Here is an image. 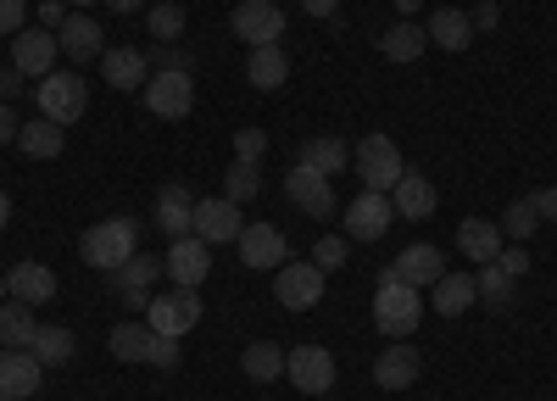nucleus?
<instances>
[{
	"label": "nucleus",
	"instance_id": "11",
	"mask_svg": "<svg viewBox=\"0 0 557 401\" xmlns=\"http://www.w3.org/2000/svg\"><path fill=\"white\" fill-rule=\"evenodd\" d=\"M228 23H235V39H246L251 51H257V45H278V34H285V12H278V0H240Z\"/></svg>",
	"mask_w": 557,
	"mask_h": 401
},
{
	"label": "nucleus",
	"instance_id": "17",
	"mask_svg": "<svg viewBox=\"0 0 557 401\" xmlns=\"http://www.w3.org/2000/svg\"><path fill=\"white\" fill-rule=\"evenodd\" d=\"M240 262L246 267H285V251H290V240L273 229V223H246L240 229Z\"/></svg>",
	"mask_w": 557,
	"mask_h": 401
},
{
	"label": "nucleus",
	"instance_id": "45",
	"mask_svg": "<svg viewBox=\"0 0 557 401\" xmlns=\"http://www.w3.org/2000/svg\"><path fill=\"white\" fill-rule=\"evenodd\" d=\"M469 23H474V34L480 28H502V7H496V0H480V7L469 12Z\"/></svg>",
	"mask_w": 557,
	"mask_h": 401
},
{
	"label": "nucleus",
	"instance_id": "55",
	"mask_svg": "<svg viewBox=\"0 0 557 401\" xmlns=\"http://www.w3.org/2000/svg\"><path fill=\"white\" fill-rule=\"evenodd\" d=\"M67 7H96V0H67Z\"/></svg>",
	"mask_w": 557,
	"mask_h": 401
},
{
	"label": "nucleus",
	"instance_id": "54",
	"mask_svg": "<svg viewBox=\"0 0 557 401\" xmlns=\"http://www.w3.org/2000/svg\"><path fill=\"white\" fill-rule=\"evenodd\" d=\"M112 12H139V0H107Z\"/></svg>",
	"mask_w": 557,
	"mask_h": 401
},
{
	"label": "nucleus",
	"instance_id": "33",
	"mask_svg": "<svg viewBox=\"0 0 557 401\" xmlns=\"http://www.w3.org/2000/svg\"><path fill=\"white\" fill-rule=\"evenodd\" d=\"M301 162L335 178L341 167H351V146H346V140H335V134H323V140H307V146H301Z\"/></svg>",
	"mask_w": 557,
	"mask_h": 401
},
{
	"label": "nucleus",
	"instance_id": "2",
	"mask_svg": "<svg viewBox=\"0 0 557 401\" xmlns=\"http://www.w3.org/2000/svg\"><path fill=\"white\" fill-rule=\"evenodd\" d=\"M134 251H139V223L134 217H107L96 229H84V240H78V256L89 267H101V274H117Z\"/></svg>",
	"mask_w": 557,
	"mask_h": 401
},
{
	"label": "nucleus",
	"instance_id": "41",
	"mask_svg": "<svg viewBox=\"0 0 557 401\" xmlns=\"http://www.w3.org/2000/svg\"><path fill=\"white\" fill-rule=\"evenodd\" d=\"M268 156V134L262 128H240L235 134V162H262Z\"/></svg>",
	"mask_w": 557,
	"mask_h": 401
},
{
	"label": "nucleus",
	"instance_id": "23",
	"mask_svg": "<svg viewBox=\"0 0 557 401\" xmlns=\"http://www.w3.org/2000/svg\"><path fill=\"white\" fill-rule=\"evenodd\" d=\"M391 267H396V274H401L407 285L430 290V285H435V279L446 274V256H441V246H407V251H401V256H396Z\"/></svg>",
	"mask_w": 557,
	"mask_h": 401
},
{
	"label": "nucleus",
	"instance_id": "56",
	"mask_svg": "<svg viewBox=\"0 0 557 401\" xmlns=\"http://www.w3.org/2000/svg\"><path fill=\"white\" fill-rule=\"evenodd\" d=\"M7 296H12V290H7V279H0V301H7Z\"/></svg>",
	"mask_w": 557,
	"mask_h": 401
},
{
	"label": "nucleus",
	"instance_id": "18",
	"mask_svg": "<svg viewBox=\"0 0 557 401\" xmlns=\"http://www.w3.org/2000/svg\"><path fill=\"white\" fill-rule=\"evenodd\" d=\"M196 201L201 196H190L184 185H162V196H157V229L168 240H184V235H190V223H196Z\"/></svg>",
	"mask_w": 557,
	"mask_h": 401
},
{
	"label": "nucleus",
	"instance_id": "12",
	"mask_svg": "<svg viewBox=\"0 0 557 401\" xmlns=\"http://www.w3.org/2000/svg\"><path fill=\"white\" fill-rule=\"evenodd\" d=\"M240 229H246V217H240V206L228 201V196H207V201H196V223H190V235H196V240L223 246V240H240Z\"/></svg>",
	"mask_w": 557,
	"mask_h": 401
},
{
	"label": "nucleus",
	"instance_id": "25",
	"mask_svg": "<svg viewBox=\"0 0 557 401\" xmlns=\"http://www.w3.org/2000/svg\"><path fill=\"white\" fill-rule=\"evenodd\" d=\"M391 206H396L401 217H418V223H424V217L435 212V185H430L424 173H401L396 190H391Z\"/></svg>",
	"mask_w": 557,
	"mask_h": 401
},
{
	"label": "nucleus",
	"instance_id": "43",
	"mask_svg": "<svg viewBox=\"0 0 557 401\" xmlns=\"http://www.w3.org/2000/svg\"><path fill=\"white\" fill-rule=\"evenodd\" d=\"M496 267H502V274H513V279H524V274H530V251H524V246H502Z\"/></svg>",
	"mask_w": 557,
	"mask_h": 401
},
{
	"label": "nucleus",
	"instance_id": "24",
	"mask_svg": "<svg viewBox=\"0 0 557 401\" xmlns=\"http://www.w3.org/2000/svg\"><path fill=\"white\" fill-rule=\"evenodd\" d=\"M457 251L469 262H496L502 256V229L485 223V217H462L457 223Z\"/></svg>",
	"mask_w": 557,
	"mask_h": 401
},
{
	"label": "nucleus",
	"instance_id": "46",
	"mask_svg": "<svg viewBox=\"0 0 557 401\" xmlns=\"http://www.w3.org/2000/svg\"><path fill=\"white\" fill-rule=\"evenodd\" d=\"M146 62H151L157 73H162V67H190V57H184V51H173V45H162V51H151Z\"/></svg>",
	"mask_w": 557,
	"mask_h": 401
},
{
	"label": "nucleus",
	"instance_id": "37",
	"mask_svg": "<svg viewBox=\"0 0 557 401\" xmlns=\"http://www.w3.org/2000/svg\"><path fill=\"white\" fill-rule=\"evenodd\" d=\"M535 223H541V206H535V196H524V201H513V206L502 212L496 229H502L507 240H530V235H535Z\"/></svg>",
	"mask_w": 557,
	"mask_h": 401
},
{
	"label": "nucleus",
	"instance_id": "6",
	"mask_svg": "<svg viewBox=\"0 0 557 401\" xmlns=\"http://www.w3.org/2000/svg\"><path fill=\"white\" fill-rule=\"evenodd\" d=\"M146 318H151V329H157V335H173V340H184V335H190V329L201 324V296L173 285L168 296H151Z\"/></svg>",
	"mask_w": 557,
	"mask_h": 401
},
{
	"label": "nucleus",
	"instance_id": "32",
	"mask_svg": "<svg viewBox=\"0 0 557 401\" xmlns=\"http://www.w3.org/2000/svg\"><path fill=\"white\" fill-rule=\"evenodd\" d=\"M151 340H157V329H146V324H117L107 335V351L117 363H151Z\"/></svg>",
	"mask_w": 557,
	"mask_h": 401
},
{
	"label": "nucleus",
	"instance_id": "31",
	"mask_svg": "<svg viewBox=\"0 0 557 401\" xmlns=\"http://www.w3.org/2000/svg\"><path fill=\"white\" fill-rule=\"evenodd\" d=\"M45 368H62V363H73V351H78V340H73V329L67 324H39L34 329V346H28Z\"/></svg>",
	"mask_w": 557,
	"mask_h": 401
},
{
	"label": "nucleus",
	"instance_id": "42",
	"mask_svg": "<svg viewBox=\"0 0 557 401\" xmlns=\"http://www.w3.org/2000/svg\"><path fill=\"white\" fill-rule=\"evenodd\" d=\"M151 368H162V374L178 368V340H173V335H157V340H151Z\"/></svg>",
	"mask_w": 557,
	"mask_h": 401
},
{
	"label": "nucleus",
	"instance_id": "20",
	"mask_svg": "<svg viewBox=\"0 0 557 401\" xmlns=\"http://www.w3.org/2000/svg\"><path fill=\"white\" fill-rule=\"evenodd\" d=\"M57 45H62L67 62H96V57H101V23L89 17V12H73V17L57 28Z\"/></svg>",
	"mask_w": 557,
	"mask_h": 401
},
{
	"label": "nucleus",
	"instance_id": "49",
	"mask_svg": "<svg viewBox=\"0 0 557 401\" xmlns=\"http://www.w3.org/2000/svg\"><path fill=\"white\" fill-rule=\"evenodd\" d=\"M0 96H7V101H17L23 96V73L7 62V67H0Z\"/></svg>",
	"mask_w": 557,
	"mask_h": 401
},
{
	"label": "nucleus",
	"instance_id": "52",
	"mask_svg": "<svg viewBox=\"0 0 557 401\" xmlns=\"http://www.w3.org/2000/svg\"><path fill=\"white\" fill-rule=\"evenodd\" d=\"M7 223H12V196L0 190V229H7Z\"/></svg>",
	"mask_w": 557,
	"mask_h": 401
},
{
	"label": "nucleus",
	"instance_id": "15",
	"mask_svg": "<svg viewBox=\"0 0 557 401\" xmlns=\"http://www.w3.org/2000/svg\"><path fill=\"white\" fill-rule=\"evenodd\" d=\"M57 34L51 28H23V34H12V67L23 73V78H45V73H57Z\"/></svg>",
	"mask_w": 557,
	"mask_h": 401
},
{
	"label": "nucleus",
	"instance_id": "51",
	"mask_svg": "<svg viewBox=\"0 0 557 401\" xmlns=\"http://www.w3.org/2000/svg\"><path fill=\"white\" fill-rule=\"evenodd\" d=\"M535 206H541V217H546V223H557V185H552V190H541V196H535Z\"/></svg>",
	"mask_w": 557,
	"mask_h": 401
},
{
	"label": "nucleus",
	"instance_id": "47",
	"mask_svg": "<svg viewBox=\"0 0 557 401\" xmlns=\"http://www.w3.org/2000/svg\"><path fill=\"white\" fill-rule=\"evenodd\" d=\"M67 17H73V12H67V0H45V7H39V23H51V34H57Z\"/></svg>",
	"mask_w": 557,
	"mask_h": 401
},
{
	"label": "nucleus",
	"instance_id": "9",
	"mask_svg": "<svg viewBox=\"0 0 557 401\" xmlns=\"http://www.w3.org/2000/svg\"><path fill=\"white\" fill-rule=\"evenodd\" d=\"M45 379V363L28 346H0V401H28Z\"/></svg>",
	"mask_w": 557,
	"mask_h": 401
},
{
	"label": "nucleus",
	"instance_id": "48",
	"mask_svg": "<svg viewBox=\"0 0 557 401\" xmlns=\"http://www.w3.org/2000/svg\"><path fill=\"white\" fill-rule=\"evenodd\" d=\"M17 128H23V123H17L12 101H0V146H12V140H17Z\"/></svg>",
	"mask_w": 557,
	"mask_h": 401
},
{
	"label": "nucleus",
	"instance_id": "8",
	"mask_svg": "<svg viewBox=\"0 0 557 401\" xmlns=\"http://www.w3.org/2000/svg\"><path fill=\"white\" fill-rule=\"evenodd\" d=\"M285 379L301 396H330L335 390V356L323 346H296V351H285Z\"/></svg>",
	"mask_w": 557,
	"mask_h": 401
},
{
	"label": "nucleus",
	"instance_id": "29",
	"mask_svg": "<svg viewBox=\"0 0 557 401\" xmlns=\"http://www.w3.org/2000/svg\"><path fill=\"white\" fill-rule=\"evenodd\" d=\"M246 78L257 89H278L290 78V57H285V45H257V51L246 57Z\"/></svg>",
	"mask_w": 557,
	"mask_h": 401
},
{
	"label": "nucleus",
	"instance_id": "22",
	"mask_svg": "<svg viewBox=\"0 0 557 401\" xmlns=\"http://www.w3.org/2000/svg\"><path fill=\"white\" fill-rule=\"evenodd\" d=\"M62 146H67V128H62V123H51V117H34V123H23V128H17V151H23V156H34V162H57V156H62Z\"/></svg>",
	"mask_w": 557,
	"mask_h": 401
},
{
	"label": "nucleus",
	"instance_id": "38",
	"mask_svg": "<svg viewBox=\"0 0 557 401\" xmlns=\"http://www.w3.org/2000/svg\"><path fill=\"white\" fill-rule=\"evenodd\" d=\"M474 285H480V301H485V306H507V301H513V285H519V279L502 274L496 262H485V274H480Z\"/></svg>",
	"mask_w": 557,
	"mask_h": 401
},
{
	"label": "nucleus",
	"instance_id": "30",
	"mask_svg": "<svg viewBox=\"0 0 557 401\" xmlns=\"http://www.w3.org/2000/svg\"><path fill=\"white\" fill-rule=\"evenodd\" d=\"M430 290H435V312H441V318H457V312H469L480 301V285L469 274H441Z\"/></svg>",
	"mask_w": 557,
	"mask_h": 401
},
{
	"label": "nucleus",
	"instance_id": "26",
	"mask_svg": "<svg viewBox=\"0 0 557 401\" xmlns=\"http://www.w3.org/2000/svg\"><path fill=\"white\" fill-rule=\"evenodd\" d=\"M146 51H128V45H117V51H101V78L112 89H139L146 84Z\"/></svg>",
	"mask_w": 557,
	"mask_h": 401
},
{
	"label": "nucleus",
	"instance_id": "40",
	"mask_svg": "<svg viewBox=\"0 0 557 401\" xmlns=\"http://www.w3.org/2000/svg\"><path fill=\"white\" fill-rule=\"evenodd\" d=\"M146 28H151V34H157L162 45H173V39L184 34V12L173 7V0H157V7L146 12Z\"/></svg>",
	"mask_w": 557,
	"mask_h": 401
},
{
	"label": "nucleus",
	"instance_id": "21",
	"mask_svg": "<svg viewBox=\"0 0 557 401\" xmlns=\"http://www.w3.org/2000/svg\"><path fill=\"white\" fill-rule=\"evenodd\" d=\"M418 368H424V363H418V351H412L407 340H391V346L380 351V363H374V385H380V390H407V385L418 379Z\"/></svg>",
	"mask_w": 557,
	"mask_h": 401
},
{
	"label": "nucleus",
	"instance_id": "28",
	"mask_svg": "<svg viewBox=\"0 0 557 401\" xmlns=\"http://www.w3.org/2000/svg\"><path fill=\"white\" fill-rule=\"evenodd\" d=\"M424 45H430V34H424V23H391L385 28V39H380V51L391 57V62H401V67H412L418 57H424Z\"/></svg>",
	"mask_w": 557,
	"mask_h": 401
},
{
	"label": "nucleus",
	"instance_id": "53",
	"mask_svg": "<svg viewBox=\"0 0 557 401\" xmlns=\"http://www.w3.org/2000/svg\"><path fill=\"white\" fill-rule=\"evenodd\" d=\"M418 7H424V0H396V12H401V17H418Z\"/></svg>",
	"mask_w": 557,
	"mask_h": 401
},
{
	"label": "nucleus",
	"instance_id": "34",
	"mask_svg": "<svg viewBox=\"0 0 557 401\" xmlns=\"http://www.w3.org/2000/svg\"><path fill=\"white\" fill-rule=\"evenodd\" d=\"M34 306L28 301H0V346H34Z\"/></svg>",
	"mask_w": 557,
	"mask_h": 401
},
{
	"label": "nucleus",
	"instance_id": "4",
	"mask_svg": "<svg viewBox=\"0 0 557 401\" xmlns=\"http://www.w3.org/2000/svg\"><path fill=\"white\" fill-rule=\"evenodd\" d=\"M34 101H39V112L51 117V123H78L84 117V106H89V84L78 78V73H45L39 78V89H34Z\"/></svg>",
	"mask_w": 557,
	"mask_h": 401
},
{
	"label": "nucleus",
	"instance_id": "19",
	"mask_svg": "<svg viewBox=\"0 0 557 401\" xmlns=\"http://www.w3.org/2000/svg\"><path fill=\"white\" fill-rule=\"evenodd\" d=\"M7 290H12V301H28V306H45V301H57V274L45 262H17L12 274H7Z\"/></svg>",
	"mask_w": 557,
	"mask_h": 401
},
{
	"label": "nucleus",
	"instance_id": "39",
	"mask_svg": "<svg viewBox=\"0 0 557 401\" xmlns=\"http://www.w3.org/2000/svg\"><path fill=\"white\" fill-rule=\"evenodd\" d=\"M346 256H351V246L341 240V235H318L312 240V267H318V274H335V267H346Z\"/></svg>",
	"mask_w": 557,
	"mask_h": 401
},
{
	"label": "nucleus",
	"instance_id": "14",
	"mask_svg": "<svg viewBox=\"0 0 557 401\" xmlns=\"http://www.w3.org/2000/svg\"><path fill=\"white\" fill-rule=\"evenodd\" d=\"M162 262H168V279H173L178 290H201V279L212 274V246L196 240V235H184V240L168 246Z\"/></svg>",
	"mask_w": 557,
	"mask_h": 401
},
{
	"label": "nucleus",
	"instance_id": "3",
	"mask_svg": "<svg viewBox=\"0 0 557 401\" xmlns=\"http://www.w3.org/2000/svg\"><path fill=\"white\" fill-rule=\"evenodd\" d=\"M351 167H357V178H362V190H380V196H391L396 178L407 173V162H401V151H396L391 134H368V140L351 151Z\"/></svg>",
	"mask_w": 557,
	"mask_h": 401
},
{
	"label": "nucleus",
	"instance_id": "44",
	"mask_svg": "<svg viewBox=\"0 0 557 401\" xmlns=\"http://www.w3.org/2000/svg\"><path fill=\"white\" fill-rule=\"evenodd\" d=\"M28 17V0H0V34H23Z\"/></svg>",
	"mask_w": 557,
	"mask_h": 401
},
{
	"label": "nucleus",
	"instance_id": "35",
	"mask_svg": "<svg viewBox=\"0 0 557 401\" xmlns=\"http://www.w3.org/2000/svg\"><path fill=\"white\" fill-rule=\"evenodd\" d=\"M240 368H246V379H257V385H273L278 374H285V351H278L273 340H257V346H246Z\"/></svg>",
	"mask_w": 557,
	"mask_h": 401
},
{
	"label": "nucleus",
	"instance_id": "1",
	"mask_svg": "<svg viewBox=\"0 0 557 401\" xmlns=\"http://www.w3.org/2000/svg\"><path fill=\"white\" fill-rule=\"evenodd\" d=\"M418 318H424V296H418V285H407L396 267H385L380 290H374V329L391 335V340H407V335H418Z\"/></svg>",
	"mask_w": 557,
	"mask_h": 401
},
{
	"label": "nucleus",
	"instance_id": "5",
	"mask_svg": "<svg viewBox=\"0 0 557 401\" xmlns=\"http://www.w3.org/2000/svg\"><path fill=\"white\" fill-rule=\"evenodd\" d=\"M146 106L162 117V123H178V117H190L196 106V78L190 67H162L146 78Z\"/></svg>",
	"mask_w": 557,
	"mask_h": 401
},
{
	"label": "nucleus",
	"instance_id": "27",
	"mask_svg": "<svg viewBox=\"0 0 557 401\" xmlns=\"http://www.w3.org/2000/svg\"><path fill=\"white\" fill-rule=\"evenodd\" d=\"M424 34H430V45H441V51H469V39H474V23H469V12H457V7H446V12H435L430 23H424Z\"/></svg>",
	"mask_w": 557,
	"mask_h": 401
},
{
	"label": "nucleus",
	"instance_id": "50",
	"mask_svg": "<svg viewBox=\"0 0 557 401\" xmlns=\"http://www.w3.org/2000/svg\"><path fill=\"white\" fill-rule=\"evenodd\" d=\"M301 12H307V17H323V23H330V17L341 12V0H301Z\"/></svg>",
	"mask_w": 557,
	"mask_h": 401
},
{
	"label": "nucleus",
	"instance_id": "10",
	"mask_svg": "<svg viewBox=\"0 0 557 401\" xmlns=\"http://www.w3.org/2000/svg\"><path fill=\"white\" fill-rule=\"evenodd\" d=\"M168 274V262L162 256H151V251H134L123 267H117V274H112V285H117V296H123V306H134V312H146L151 306V285Z\"/></svg>",
	"mask_w": 557,
	"mask_h": 401
},
{
	"label": "nucleus",
	"instance_id": "13",
	"mask_svg": "<svg viewBox=\"0 0 557 401\" xmlns=\"http://www.w3.org/2000/svg\"><path fill=\"white\" fill-rule=\"evenodd\" d=\"M273 296H278V306H285V312H312L323 301V274H318L312 262H285V267H278Z\"/></svg>",
	"mask_w": 557,
	"mask_h": 401
},
{
	"label": "nucleus",
	"instance_id": "16",
	"mask_svg": "<svg viewBox=\"0 0 557 401\" xmlns=\"http://www.w3.org/2000/svg\"><path fill=\"white\" fill-rule=\"evenodd\" d=\"M391 217H396L391 196L362 190L357 201H346V235H351V240H380V235L391 229Z\"/></svg>",
	"mask_w": 557,
	"mask_h": 401
},
{
	"label": "nucleus",
	"instance_id": "36",
	"mask_svg": "<svg viewBox=\"0 0 557 401\" xmlns=\"http://www.w3.org/2000/svg\"><path fill=\"white\" fill-rule=\"evenodd\" d=\"M223 196L235 201V206L257 201V196H262V167H257V162H228V173H223Z\"/></svg>",
	"mask_w": 557,
	"mask_h": 401
},
{
	"label": "nucleus",
	"instance_id": "7",
	"mask_svg": "<svg viewBox=\"0 0 557 401\" xmlns=\"http://www.w3.org/2000/svg\"><path fill=\"white\" fill-rule=\"evenodd\" d=\"M285 196L307 212V217H318V223H330L335 217V190H330V173H318V167H307V162H296L290 173H285Z\"/></svg>",
	"mask_w": 557,
	"mask_h": 401
}]
</instances>
